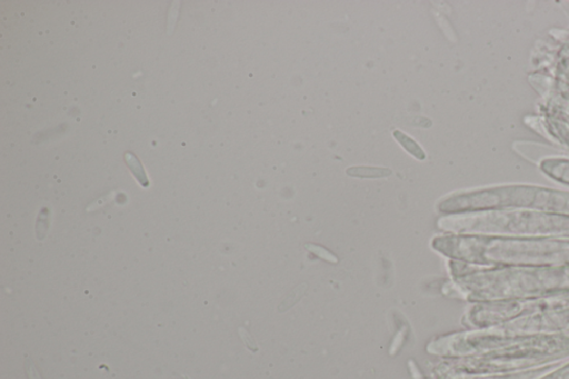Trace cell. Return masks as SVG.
Masks as SVG:
<instances>
[{
    "label": "cell",
    "instance_id": "cell-1",
    "mask_svg": "<svg viewBox=\"0 0 569 379\" xmlns=\"http://www.w3.org/2000/svg\"><path fill=\"white\" fill-rule=\"evenodd\" d=\"M394 135H395V137L398 139V140H399V141L401 143L402 146H404L405 148H406L407 150H409L410 153H412L413 155H415L416 157L420 158V159H423V158H425V155H423L422 150L419 148L418 145H417V144L413 140V139H410L409 137H407L406 135L401 134V132H399V131H395V132H394Z\"/></svg>",
    "mask_w": 569,
    "mask_h": 379
},
{
    "label": "cell",
    "instance_id": "cell-2",
    "mask_svg": "<svg viewBox=\"0 0 569 379\" xmlns=\"http://www.w3.org/2000/svg\"><path fill=\"white\" fill-rule=\"evenodd\" d=\"M348 174L352 176H362V177H379V176H386L390 174L389 170L382 169V168H369V167H357L348 169Z\"/></svg>",
    "mask_w": 569,
    "mask_h": 379
}]
</instances>
